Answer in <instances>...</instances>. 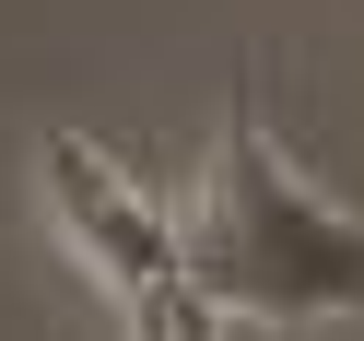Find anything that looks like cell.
I'll use <instances>...</instances> for the list:
<instances>
[{"label":"cell","mask_w":364,"mask_h":341,"mask_svg":"<svg viewBox=\"0 0 364 341\" xmlns=\"http://www.w3.org/2000/svg\"><path fill=\"white\" fill-rule=\"evenodd\" d=\"M176 247H188V294L212 318H270V330L364 318V224L329 212L294 177V153L270 142V118H247V106L176 212Z\"/></svg>","instance_id":"1"},{"label":"cell","mask_w":364,"mask_h":341,"mask_svg":"<svg viewBox=\"0 0 364 341\" xmlns=\"http://www.w3.org/2000/svg\"><path fill=\"white\" fill-rule=\"evenodd\" d=\"M36 177H48V212H59V236H71V259L95 271V283H118L129 318H153V306L188 294V247H176V224L153 212L95 142H48Z\"/></svg>","instance_id":"2"},{"label":"cell","mask_w":364,"mask_h":341,"mask_svg":"<svg viewBox=\"0 0 364 341\" xmlns=\"http://www.w3.org/2000/svg\"><path fill=\"white\" fill-rule=\"evenodd\" d=\"M176 341H212V306L200 294H176Z\"/></svg>","instance_id":"3"}]
</instances>
